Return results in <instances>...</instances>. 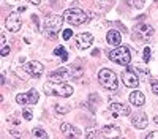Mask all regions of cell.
Returning a JSON list of instances; mask_svg holds the SVG:
<instances>
[{
    "mask_svg": "<svg viewBox=\"0 0 158 139\" xmlns=\"http://www.w3.org/2000/svg\"><path fill=\"white\" fill-rule=\"evenodd\" d=\"M44 92L46 95H52V96H71L73 95V87L62 82H56V81H48L44 84Z\"/></svg>",
    "mask_w": 158,
    "mask_h": 139,
    "instance_id": "1",
    "label": "cell"
},
{
    "mask_svg": "<svg viewBox=\"0 0 158 139\" xmlns=\"http://www.w3.org/2000/svg\"><path fill=\"white\" fill-rule=\"evenodd\" d=\"M109 59L118 65H125L128 67L130 62H131V54H130V49L127 46H115L111 52H109Z\"/></svg>",
    "mask_w": 158,
    "mask_h": 139,
    "instance_id": "2",
    "label": "cell"
},
{
    "mask_svg": "<svg viewBox=\"0 0 158 139\" xmlns=\"http://www.w3.org/2000/svg\"><path fill=\"white\" fill-rule=\"evenodd\" d=\"M98 81L100 84L104 87V88H108V90H117V76L112 70H108V68H103L100 70L98 73Z\"/></svg>",
    "mask_w": 158,
    "mask_h": 139,
    "instance_id": "3",
    "label": "cell"
},
{
    "mask_svg": "<svg viewBox=\"0 0 158 139\" xmlns=\"http://www.w3.org/2000/svg\"><path fill=\"white\" fill-rule=\"evenodd\" d=\"M63 19L70 25H81L87 21V14L79 8H68L63 11Z\"/></svg>",
    "mask_w": 158,
    "mask_h": 139,
    "instance_id": "4",
    "label": "cell"
},
{
    "mask_svg": "<svg viewBox=\"0 0 158 139\" xmlns=\"http://www.w3.org/2000/svg\"><path fill=\"white\" fill-rule=\"evenodd\" d=\"M63 16H51L46 19L44 27L48 30V36L49 38H56V32H59L63 25Z\"/></svg>",
    "mask_w": 158,
    "mask_h": 139,
    "instance_id": "5",
    "label": "cell"
},
{
    "mask_svg": "<svg viewBox=\"0 0 158 139\" xmlns=\"http://www.w3.org/2000/svg\"><path fill=\"white\" fill-rule=\"evenodd\" d=\"M122 81L130 88H135V87L139 85V78H138V74L133 71V68H127V71L122 73Z\"/></svg>",
    "mask_w": 158,
    "mask_h": 139,
    "instance_id": "6",
    "label": "cell"
},
{
    "mask_svg": "<svg viewBox=\"0 0 158 139\" xmlns=\"http://www.w3.org/2000/svg\"><path fill=\"white\" fill-rule=\"evenodd\" d=\"M22 70L25 71L27 76H33V78H38V76L43 74V65L40 62H36V60L25 63V65L22 67Z\"/></svg>",
    "mask_w": 158,
    "mask_h": 139,
    "instance_id": "7",
    "label": "cell"
},
{
    "mask_svg": "<svg viewBox=\"0 0 158 139\" xmlns=\"http://www.w3.org/2000/svg\"><path fill=\"white\" fill-rule=\"evenodd\" d=\"M22 25V19L19 18L18 13H13V14L8 16V19L5 21V27L10 30V32H18Z\"/></svg>",
    "mask_w": 158,
    "mask_h": 139,
    "instance_id": "8",
    "label": "cell"
},
{
    "mask_svg": "<svg viewBox=\"0 0 158 139\" xmlns=\"http://www.w3.org/2000/svg\"><path fill=\"white\" fill-rule=\"evenodd\" d=\"M94 43V35L92 33H79L76 36V46L77 49H87Z\"/></svg>",
    "mask_w": 158,
    "mask_h": 139,
    "instance_id": "9",
    "label": "cell"
},
{
    "mask_svg": "<svg viewBox=\"0 0 158 139\" xmlns=\"http://www.w3.org/2000/svg\"><path fill=\"white\" fill-rule=\"evenodd\" d=\"M109 111L114 117H127L130 116V108L125 106V104H120V103H112L109 106Z\"/></svg>",
    "mask_w": 158,
    "mask_h": 139,
    "instance_id": "10",
    "label": "cell"
},
{
    "mask_svg": "<svg viewBox=\"0 0 158 139\" xmlns=\"http://www.w3.org/2000/svg\"><path fill=\"white\" fill-rule=\"evenodd\" d=\"M60 131L63 133V136H67V137H77L79 136V130L76 128V126L70 125V123H62Z\"/></svg>",
    "mask_w": 158,
    "mask_h": 139,
    "instance_id": "11",
    "label": "cell"
},
{
    "mask_svg": "<svg viewBox=\"0 0 158 139\" xmlns=\"http://www.w3.org/2000/svg\"><path fill=\"white\" fill-rule=\"evenodd\" d=\"M152 36H153V27H152V25H149V24L141 25V27H139V38H141V40L149 41Z\"/></svg>",
    "mask_w": 158,
    "mask_h": 139,
    "instance_id": "12",
    "label": "cell"
},
{
    "mask_svg": "<svg viewBox=\"0 0 158 139\" xmlns=\"http://www.w3.org/2000/svg\"><path fill=\"white\" fill-rule=\"evenodd\" d=\"M130 103L135 106H142L146 103V96H144L142 92H131L130 93Z\"/></svg>",
    "mask_w": 158,
    "mask_h": 139,
    "instance_id": "13",
    "label": "cell"
},
{
    "mask_svg": "<svg viewBox=\"0 0 158 139\" xmlns=\"http://www.w3.org/2000/svg\"><path fill=\"white\" fill-rule=\"evenodd\" d=\"M106 40H108L109 44H112V46H118V44H120L122 36H120V33H118L117 30H109L108 35H106Z\"/></svg>",
    "mask_w": 158,
    "mask_h": 139,
    "instance_id": "14",
    "label": "cell"
},
{
    "mask_svg": "<svg viewBox=\"0 0 158 139\" xmlns=\"http://www.w3.org/2000/svg\"><path fill=\"white\" fill-rule=\"evenodd\" d=\"M103 133L104 136H109V137H120V130L117 128V126H112V125H106V126H103Z\"/></svg>",
    "mask_w": 158,
    "mask_h": 139,
    "instance_id": "15",
    "label": "cell"
},
{
    "mask_svg": "<svg viewBox=\"0 0 158 139\" xmlns=\"http://www.w3.org/2000/svg\"><path fill=\"white\" fill-rule=\"evenodd\" d=\"M133 125L136 126V128H139V130H144V128H146V126L149 125L147 116H146V114H141V116H136V117L133 119Z\"/></svg>",
    "mask_w": 158,
    "mask_h": 139,
    "instance_id": "16",
    "label": "cell"
},
{
    "mask_svg": "<svg viewBox=\"0 0 158 139\" xmlns=\"http://www.w3.org/2000/svg\"><path fill=\"white\" fill-rule=\"evenodd\" d=\"M54 54H56V55H60V59H62L63 62L68 60V52H67V51H65L62 46H59V47L54 49Z\"/></svg>",
    "mask_w": 158,
    "mask_h": 139,
    "instance_id": "17",
    "label": "cell"
},
{
    "mask_svg": "<svg viewBox=\"0 0 158 139\" xmlns=\"http://www.w3.org/2000/svg\"><path fill=\"white\" fill-rule=\"evenodd\" d=\"M27 95H29V101H30V104H35V103H38V92L35 90V88H30V90L27 92Z\"/></svg>",
    "mask_w": 158,
    "mask_h": 139,
    "instance_id": "18",
    "label": "cell"
},
{
    "mask_svg": "<svg viewBox=\"0 0 158 139\" xmlns=\"http://www.w3.org/2000/svg\"><path fill=\"white\" fill-rule=\"evenodd\" d=\"M103 134H104L103 130H87L85 137H101Z\"/></svg>",
    "mask_w": 158,
    "mask_h": 139,
    "instance_id": "19",
    "label": "cell"
},
{
    "mask_svg": "<svg viewBox=\"0 0 158 139\" xmlns=\"http://www.w3.org/2000/svg\"><path fill=\"white\" fill-rule=\"evenodd\" d=\"M16 101L19 104H27V103H30L29 101V95L27 93H19L18 96H16Z\"/></svg>",
    "mask_w": 158,
    "mask_h": 139,
    "instance_id": "20",
    "label": "cell"
},
{
    "mask_svg": "<svg viewBox=\"0 0 158 139\" xmlns=\"http://www.w3.org/2000/svg\"><path fill=\"white\" fill-rule=\"evenodd\" d=\"M32 133H33V136H35V137H43V139H46V137H48L46 131H44V130H41V128H35Z\"/></svg>",
    "mask_w": 158,
    "mask_h": 139,
    "instance_id": "21",
    "label": "cell"
},
{
    "mask_svg": "<svg viewBox=\"0 0 158 139\" xmlns=\"http://www.w3.org/2000/svg\"><path fill=\"white\" fill-rule=\"evenodd\" d=\"M70 111V106H63V104H56V112L57 114H67Z\"/></svg>",
    "mask_w": 158,
    "mask_h": 139,
    "instance_id": "22",
    "label": "cell"
},
{
    "mask_svg": "<svg viewBox=\"0 0 158 139\" xmlns=\"http://www.w3.org/2000/svg\"><path fill=\"white\" fill-rule=\"evenodd\" d=\"M22 116H24V119H25V120H32L33 114H32V111H30L29 108H25V109L22 111Z\"/></svg>",
    "mask_w": 158,
    "mask_h": 139,
    "instance_id": "23",
    "label": "cell"
},
{
    "mask_svg": "<svg viewBox=\"0 0 158 139\" xmlns=\"http://www.w3.org/2000/svg\"><path fill=\"white\" fill-rule=\"evenodd\" d=\"M62 36H63V40H70V38L73 36V30L71 29H65L63 33H62Z\"/></svg>",
    "mask_w": 158,
    "mask_h": 139,
    "instance_id": "24",
    "label": "cell"
},
{
    "mask_svg": "<svg viewBox=\"0 0 158 139\" xmlns=\"http://www.w3.org/2000/svg\"><path fill=\"white\" fill-rule=\"evenodd\" d=\"M97 2L101 5V6H109V5H112L115 0H97Z\"/></svg>",
    "mask_w": 158,
    "mask_h": 139,
    "instance_id": "25",
    "label": "cell"
},
{
    "mask_svg": "<svg viewBox=\"0 0 158 139\" xmlns=\"http://www.w3.org/2000/svg\"><path fill=\"white\" fill-rule=\"evenodd\" d=\"M150 60V47L144 49V62H149Z\"/></svg>",
    "mask_w": 158,
    "mask_h": 139,
    "instance_id": "26",
    "label": "cell"
},
{
    "mask_svg": "<svg viewBox=\"0 0 158 139\" xmlns=\"http://www.w3.org/2000/svg\"><path fill=\"white\" fill-rule=\"evenodd\" d=\"M152 92L155 93V95H158V81H152Z\"/></svg>",
    "mask_w": 158,
    "mask_h": 139,
    "instance_id": "27",
    "label": "cell"
},
{
    "mask_svg": "<svg viewBox=\"0 0 158 139\" xmlns=\"http://www.w3.org/2000/svg\"><path fill=\"white\" fill-rule=\"evenodd\" d=\"M146 137H147V139H158V131H152V133L147 134Z\"/></svg>",
    "mask_w": 158,
    "mask_h": 139,
    "instance_id": "28",
    "label": "cell"
},
{
    "mask_svg": "<svg viewBox=\"0 0 158 139\" xmlns=\"http://www.w3.org/2000/svg\"><path fill=\"white\" fill-rule=\"evenodd\" d=\"M2 55H8L10 54V46H3V49H2V52H0Z\"/></svg>",
    "mask_w": 158,
    "mask_h": 139,
    "instance_id": "29",
    "label": "cell"
},
{
    "mask_svg": "<svg viewBox=\"0 0 158 139\" xmlns=\"http://www.w3.org/2000/svg\"><path fill=\"white\" fill-rule=\"evenodd\" d=\"M0 44H2V46H5V36H3V35L0 36Z\"/></svg>",
    "mask_w": 158,
    "mask_h": 139,
    "instance_id": "30",
    "label": "cell"
},
{
    "mask_svg": "<svg viewBox=\"0 0 158 139\" xmlns=\"http://www.w3.org/2000/svg\"><path fill=\"white\" fill-rule=\"evenodd\" d=\"M30 2H32L33 5H40V2H41V0H30Z\"/></svg>",
    "mask_w": 158,
    "mask_h": 139,
    "instance_id": "31",
    "label": "cell"
},
{
    "mask_svg": "<svg viewBox=\"0 0 158 139\" xmlns=\"http://www.w3.org/2000/svg\"><path fill=\"white\" fill-rule=\"evenodd\" d=\"M155 122H156V123H158V116H156V117H155Z\"/></svg>",
    "mask_w": 158,
    "mask_h": 139,
    "instance_id": "32",
    "label": "cell"
}]
</instances>
